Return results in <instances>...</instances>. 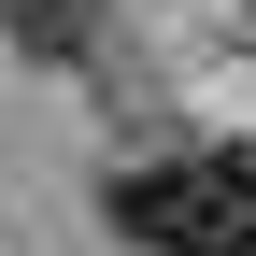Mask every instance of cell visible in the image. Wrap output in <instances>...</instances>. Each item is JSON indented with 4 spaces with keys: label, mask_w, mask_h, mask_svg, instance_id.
Wrapping results in <instances>:
<instances>
[{
    "label": "cell",
    "mask_w": 256,
    "mask_h": 256,
    "mask_svg": "<svg viewBox=\"0 0 256 256\" xmlns=\"http://www.w3.org/2000/svg\"><path fill=\"white\" fill-rule=\"evenodd\" d=\"M100 214H114L128 256H256V156H242V142L142 156V171L100 185Z\"/></svg>",
    "instance_id": "1"
},
{
    "label": "cell",
    "mask_w": 256,
    "mask_h": 256,
    "mask_svg": "<svg viewBox=\"0 0 256 256\" xmlns=\"http://www.w3.org/2000/svg\"><path fill=\"white\" fill-rule=\"evenodd\" d=\"M0 43L43 57V72H72V57L100 43V0H0Z\"/></svg>",
    "instance_id": "2"
}]
</instances>
